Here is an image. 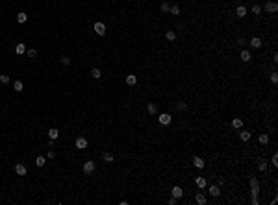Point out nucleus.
<instances>
[{"label":"nucleus","mask_w":278,"mask_h":205,"mask_svg":"<svg viewBox=\"0 0 278 205\" xmlns=\"http://www.w3.org/2000/svg\"><path fill=\"white\" fill-rule=\"evenodd\" d=\"M158 122H159L161 126H169L171 122H173V116H171L169 113H161V115L158 116Z\"/></svg>","instance_id":"f257e3e1"},{"label":"nucleus","mask_w":278,"mask_h":205,"mask_svg":"<svg viewBox=\"0 0 278 205\" xmlns=\"http://www.w3.org/2000/svg\"><path fill=\"white\" fill-rule=\"evenodd\" d=\"M95 168H96L95 161H85V163H84V172H85V174H93Z\"/></svg>","instance_id":"f03ea898"},{"label":"nucleus","mask_w":278,"mask_h":205,"mask_svg":"<svg viewBox=\"0 0 278 205\" xmlns=\"http://www.w3.org/2000/svg\"><path fill=\"white\" fill-rule=\"evenodd\" d=\"M265 11H269V13H276V11H278V4L273 2V0L265 2Z\"/></svg>","instance_id":"7ed1b4c3"},{"label":"nucleus","mask_w":278,"mask_h":205,"mask_svg":"<svg viewBox=\"0 0 278 205\" xmlns=\"http://www.w3.org/2000/svg\"><path fill=\"white\" fill-rule=\"evenodd\" d=\"M74 146H76L78 150H85L87 148V139H85V137H78L76 142H74Z\"/></svg>","instance_id":"20e7f679"},{"label":"nucleus","mask_w":278,"mask_h":205,"mask_svg":"<svg viewBox=\"0 0 278 205\" xmlns=\"http://www.w3.org/2000/svg\"><path fill=\"white\" fill-rule=\"evenodd\" d=\"M95 31H96V35H106V24L104 22H95Z\"/></svg>","instance_id":"39448f33"},{"label":"nucleus","mask_w":278,"mask_h":205,"mask_svg":"<svg viewBox=\"0 0 278 205\" xmlns=\"http://www.w3.org/2000/svg\"><path fill=\"white\" fill-rule=\"evenodd\" d=\"M15 174L17 176H26V166L22 163H17L15 164Z\"/></svg>","instance_id":"423d86ee"},{"label":"nucleus","mask_w":278,"mask_h":205,"mask_svg":"<svg viewBox=\"0 0 278 205\" xmlns=\"http://www.w3.org/2000/svg\"><path fill=\"white\" fill-rule=\"evenodd\" d=\"M171 194H173V198H182L184 196V190H182V187H178V185H176V187H173V190H171Z\"/></svg>","instance_id":"0eeeda50"},{"label":"nucleus","mask_w":278,"mask_h":205,"mask_svg":"<svg viewBox=\"0 0 278 205\" xmlns=\"http://www.w3.org/2000/svg\"><path fill=\"white\" fill-rule=\"evenodd\" d=\"M135 83H137V76H135V74H128V76H126V85L134 87Z\"/></svg>","instance_id":"6e6552de"},{"label":"nucleus","mask_w":278,"mask_h":205,"mask_svg":"<svg viewBox=\"0 0 278 205\" xmlns=\"http://www.w3.org/2000/svg\"><path fill=\"white\" fill-rule=\"evenodd\" d=\"M208 192H210V196H213V198H217V196L221 194V188H219V185H211Z\"/></svg>","instance_id":"1a4fd4ad"},{"label":"nucleus","mask_w":278,"mask_h":205,"mask_svg":"<svg viewBox=\"0 0 278 205\" xmlns=\"http://www.w3.org/2000/svg\"><path fill=\"white\" fill-rule=\"evenodd\" d=\"M239 57H241V61H243V63H249L250 59H252V56H250V52H249V50H243V52L239 54Z\"/></svg>","instance_id":"9d476101"},{"label":"nucleus","mask_w":278,"mask_h":205,"mask_svg":"<svg viewBox=\"0 0 278 205\" xmlns=\"http://www.w3.org/2000/svg\"><path fill=\"white\" fill-rule=\"evenodd\" d=\"M193 164L197 168H204L206 166V163H204V159H202V157H193Z\"/></svg>","instance_id":"9b49d317"},{"label":"nucleus","mask_w":278,"mask_h":205,"mask_svg":"<svg viewBox=\"0 0 278 205\" xmlns=\"http://www.w3.org/2000/svg\"><path fill=\"white\" fill-rule=\"evenodd\" d=\"M239 139L243 140V142H249V140H250V131H247V129H243V131L239 133Z\"/></svg>","instance_id":"f8f14e48"},{"label":"nucleus","mask_w":278,"mask_h":205,"mask_svg":"<svg viewBox=\"0 0 278 205\" xmlns=\"http://www.w3.org/2000/svg\"><path fill=\"white\" fill-rule=\"evenodd\" d=\"M13 89L17 91V93H21V91L24 89V83H22L21 80H15V81H13Z\"/></svg>","instance_id":"ddd939ff"},{"label":"nucleus","mask_w":278,"mask_h":205,"mask_svg":"<svg viewBox=\"0 0 278 205\" xmlns=\"http://www.w3.org/2000/svg\"><path fill=\"white\" fill-rule=\"evenodd\" d=\"M15 52H17L19 56H22V54L26 52V46H24V43H19V45L15 46Z\"/></svg>","instance_id":"4468645a"},{"label":"nucleus","mask_w":278,"mask_h":205,"mask_svg":"<svg viewBox=\"0 0 278 205\" xmlns=\"http://www.w3.org/2000/svg\"><path fill=\"white\" fill-rule=\"evenodd\" d=\"M26 21H28V15H26L24 11H21V13L17 15V22H21V24H24Z\"/></svg>","instance_id":"2eb2a0df"},{"label":"nucleus","mask_w":278,"mask_h":205,"mask_svg":"<svg viewBox=\"0 0 278 205\" xmlns=\"http://www.w3.org/2000/svg\"><path fill=\"white\" fill-rule=\"evenodd\" d=\"M250 46H252V48H260V46H261V39L252 37V39H250Z\"/></svg>","instance_id":"dca6fc26"},{"label":"nucleus","mask_w":278,"mask_h":205,"mask_svg":"<svg viewBox=\"0 0 278 205\" xmlns=\"http://www.w3.org/2000/svg\"><path fill=\"white\" fill-rule=\"evenodd\" d=\"M48 137H50V139H54V140H56L58 137H60V131H58L56 128H50V129H48Z\"/></svg>","instance_id":"f3484780"},{"label":"nucleus","mask_w":278,"mask_h":205,"mask_svg":"<svg viewBox=\"0 0 278 205\" xmlns=\"http://www.w3.org/2000/svg\"><path fill=\"white\" fill-rule=\"evenodd\" d=\"M236 13H237V17H241V19H243L245 15H247V7H245V6H237Z\"/></svg>","instance_id":"a211bd4d"},{"label":"nucleus","mask_w":278,"mask_h":205,"mask_svg":"<svg viewBox=\"0 0 278 205\" xmlns=\"http://www.w3.org/2000/svg\"><path fill=\"white\" fill-rule=\"evenodd\" d=\"M232 126L236 129H241V128H243V120H241V118H234V120H232Z\"/></svg>","instance_id":"6ab92c4d"},{"label":"nucleus","mask_w":278,"mask_h":205,"mask_svg":"<svg viewBox=\"0 0 278 205\" xmlns=\"http://www.w3.org/2000/svg\"><path fill=\"white\" fill-rule=\"evenodd\" d=\"M206 185H208V181H206V177H197V187H198V188H204Z\"/></svg>","instance_id":"aec40b11"},{"label":"nucleus","mask_w":278,"mask_h":205,"mask_svg":"<svg viewBox=\"0 0 278 205\" xmlns=\"http://www.w3.org/2000/svg\"><path fill=\"white\" fill-rule=\"evenodd\" d=\"M165 39H167V41H174V39H176V31L174 30H169L165 33Z\"/></svg>","instance_id":"412c9836"},{"label":"nucleus","mask_w":278,"mask_h":205,"mask_svg":"<svg viewBox=\"0 0 278 205\" xmlns=\"http://www.w3.org/2000/svg\"><path fill=\"white\" fill-rule=\"evenodd\" d=\"M195 200H197V203H198V205H204V203H206V196H204V194H200V192L197 194V198H195Z\"/></svg>","instance_id":"4be33fe9"},{"label":"nucleus","mask_w":278,"mask_h":205,"mask_svg":"<svg viewBox=\"0 0 278 205\" xmlns=\"http://www.w3.org/2000/svg\"><path fill=\"white\" fill-rule=\"evenodd\" d=\"M147 111H148V115H156V111H158V109H156V104H148Z\"/></svg>","instance_id":"5701e85b"},{"label":"nucleus","mask_w":278,"mask_h":205,"mask_svg":"<svg viewBox=\"0 0 278 205\" xmlns=\"http://www.w3.org/2000/svg\"><path fill=\"white\" fill-rule=\"evenodd\" d=\"M258 140H260V144H267L269 142V135H267V133H261Z\"/></svg>","instance_id":"b1692460"},{"label":"nucleus","mask_w":278,"mask_h":205,"mask_svg":"<svg viewBox=\"0 0 278 205\" xmlns=\"http://www.w3.org/2000/svg\"><path fill=\"white\" fill-rule=\"evenodd\" d=\"M0 83L7 85V83H9V76H7V74H0Z\"/></svg>","instance_id":"393cba45"},{"label":"nucleus","mask_w":278,"mask_h":205,"mask_svg":"<svg viewBox=\"0 0 278 205\" xmlns=\"http://www.w3.org/2000/svg\"><path fill=\"white\" fill-rule=\"evenodd\" d=\"M91 76L95 78V80H98V78L102 76V72H100V69H93V70H91Z\"/></svg>","instance_id":"a878e982"},{"label":"nucleus","mask_w":278,"mask_h":205,"mask_svg":"<svg viewBox=\"0 0 278 205\" xmlns=\"http://www.w3.org/2000/svg\"><path fill=\"white\" fill-rule=\"evenodd\" d=\"M35 164H37L39 168H41V166H45V157H43V155H39L37 159H35Z\"/></svg>","instance_id":"bb28decb"},{"label":"nucleus","mask_w":278,"mask_h":205,"mask_svg":"<svg viewBox=\"0 0 278 205\" xmlns=\"http://www.w3.org/2000/svg\"><path fill=\"white\" fill-rule=\"evenodd\" d=\"M102 159L106 161V163H111V161H113V155H111V153H108V152H106V153H102Z\"/></svg>","instance_id":"cd10ccee"},{"label":"nucleus","mask_w":278,"mask_h":205,"mask_svg":"<svg viewBox=\"0 0 278 205\" xmlns=\"http://www.w3.org/2000/svg\"><path fill=\"white\" fill-rule=\"evenodd\" d=\"M169 13H171V15H180V7H178V6H171Z\"/></svg>","instance_id":"c85d7f7f"},{"label":"nucleus","mask_w":278,"mask_h":205,"mask_svg":"<svg viewBox=\"0 0 278 205\" xmlns=\"http://www.w3.org/2000/svg\"><path fill=\"white\" fill-rule=\"evenodd\" d=\"M159 9H161V11H163V13H169V9H171V6H169V4H167V2H163V4H161V6H159Z\"/></svg>","instance_id":"c756f323"},{"label":"nucleus","mask_w":278,"mask_h":205,"mask_svg":"<svg viewBox=\"0 0 278 205\" xmlns=\"http://www.w3.org/2000/svg\"><path fill=\"white\" fill-rule=\"evenodd\" d=\"M60 63H61V65H69V63H70L69 56H61V57H60Z\"/></svg>","instance_id":"7c9ffc66"},{"label":"nucleus","mask_w":278,"mask_h":205,"mask_svg":"<svg viewBox=\"0 0 278 205\" xmlns=\"http://www.w3.org/2000/svg\"><path fill=\"white\" fill-rule=\"evenodd\" d=\"M258 168H260V172H265L267 170V161H260V166Z\"/></svg>","instance_id":"2f4dec72"},{"label":"nucleus","mask_w":278,"mask_h":205,"mask_svg":"<svg viewBox=\"0 0 278 205\" xmlns=\"http://www.w3.org/2000/svg\"><path fill=\"white\" fill-rule=\"evenodd\" d=\"M26 54H28V57H35V56H37V50L30 48V50H26Z\"/></svg>","instance_id":"473e14b6"},{"label":"nucleus","mask_w":278,"mask_h":205,"mask_svg":"<svg viewBox=\"0 0 278 205\" xmlns=\"http://www.w3.org/2000/svg\"><path fill=\"white\" fill-rule=\"evenodd\" d=\"M186 109H187V104L180 102V104H178V111H186Z\"/></svg>","instance_id":"72a5a7b5"},{"label":"nucleus","mask_w":278,"mask_h":205,"mask_svg":"<svg viewBox=\"0 0 278 205\" xmlns=\"http://www.w3.org/2000/svg\"><path fill=\"white\" fill-rule=\"evenodd\" d=\"M260 11H261L260 6H252V13H254V15H260Z\"/></svg>","instance_id":"f704fd0d"},{"label":"nucleus","mask_w":278,"mask_h":205,"mask_svg":"<svg viewBox=\"0 0 278 205\" xmlns=\"http://www.w3.org/2000/svg\"><path fill=\"white\" fill-rule=\"evenodd\" d=\"M271 163H273V166H278V155H276V153H275V155H273Z\"/></svg>","instance_id":"c9c22d12"},{"label":"nucleus","mask_w":278,"mask_h":205,"mask_svg":"<svg viewBox=\"0 0 278 205\" xmlns=\"http://www.w3.org/2000/svg\"><path fill=\"white\" fill-rule=\"evenodd\" d=\"M271 81H273V83H276V81H278V74H276V72L271 74Z\"/></svg>","instance_id":"e433bc0d"},{"label":"nucleus","mask_w":278,"mask_h":205,"mask_svg":"<svg viewBox=\"0 0 278 205\" xmlns=\"http://www.w3.org/2000/svg\"><path fill=\"white\" fill-rule=\"evenodd\" d=\"M54 157H56V152H54V150H50V152H48V159H54Z\"/></svg>","instance_id":"4c0bfd02"},{"label":"nucleus","mask_w":278,"mask_h":205,"mask_svg":"<svg viewBox=\"0 0 278 205\" xmlns=\"http://www.w3.org/2000/svg\"><path fill=\"white\" fill-rule=\"evenodd\" d=\"M217 185H219V187H221V185H224V179H222V177H219V179H217Z\"/></svg>","instance_id":"58836bf2"},{"label":"nucleus","mask_w":278,"mask_h":205,"mask_svg":"<svg viewBox=\"0 0 278 205\" xmlns=\"http://www.w3.org/2000/svg\"><path fill=\"white\" fill-rule=\"evenodd\" d=\"M176 202H178V200H176V198H171V200H169V205H174Z\"/></svg>","instance_id":"ea45409f"}]
</instances>
